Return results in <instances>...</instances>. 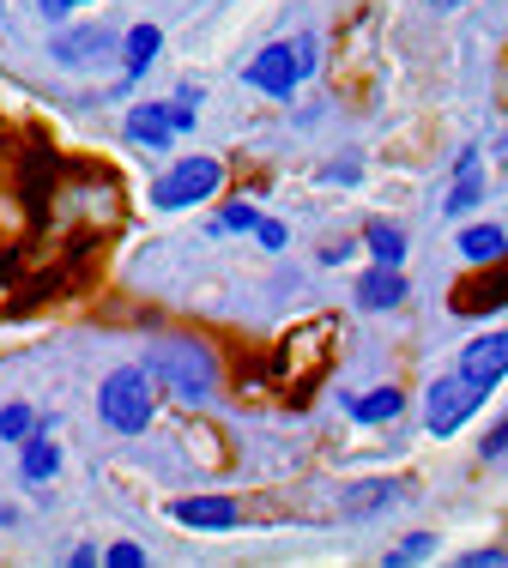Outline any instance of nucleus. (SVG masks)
Returning <instances> with one entry per match:
<instances>
[{
  "instance_id": "nucleus-1",
  "label": "nucleus",
  "mask_w": 508,
  "mask_h": 568,
  "mask_svg": "<svg viewBox=\"0 0 508 568\" xmlns=\"http://www.w3.org/2000/svg\"><path fill=\"white\" fill-rule=\"evenodd\" d=\"M145 375L182 399H212V387H219V363L200 339H158L145 351Z\"/></svg>"
},
{
  "instance_id": "nucleus-2",
  "label": "nucleus",
  "mask_w": 508,
  "mask_h": 568,
  "mask_svg": "<svg viewBox=\"0 0 508 568\" xmlns=\"http://www.w3.org/2000/svg\"><path fill=\"white\" fill-rule=\"evenodd\" d=\"M98 412H103L110 429L140 436V429L152 424V375L145 369H115L110 382H103V394H98Z\"/></svg>"
},
{
  "instance_id": "nucleus-3",
  "label": "nucleus",
  "mask_w": 508,
  "mask_h": 568,
  "mask_svg": "<svg viewBox=\"0 0 508 568\" xmlns=\"http://www.w3.org/2000/svg\"><path fill=\"white\" fill-rule=\"evenodd\" d=\"M219 182H224V170L212 164V158H182V164L152 187V200H158L164 212H182V206H194V200H206Z\"/></svg>"
},
{
  "instance_id": "nucleus-4",
  "label": "nucleus",
  "mask_w": 508,
  "mask_h": 568,
  "mask_svg": "<svg viewBox=\"0 0 508 568\" xmlns=\"http://www.w3.org/2000/svg\"><path fill=\"white\" fill-rule=\"evenodd\" d=\"M478 405H485V387H478V382H466V375L436 382L430 387V412H424V417H430V436H454V429H460Z\"/></svg>"
},
{
  "instance_id": "nucleus-5",
  "label": "nucleus",
  "mask_w": 508,
  "mask_h": 568,
  "mask_svg": "<svg viewBox=\"0 0 508 568\" xmlns=\"http://www.w3.org/2000/svg\"><path fill=\"white\" fill-rule=\"evenodd\" d=\"M248 85L254 91H273V98H291V85L303 79V61H297V49L291 43H273V49H261V55L248 61Z\"/></svg>"
},
{
  "instance_id": "nucleus-6",
  "label": "nucleus",
  "mask_w": 508,
  "mask_h": 568,
  "mask_svg": "<svg viewBox=\"0 0 508 568\" xmlns=\"http://www.w3.org/2000/svg\"><path fill=\"white\" fill-rule=\"evenodd\" d=\"M460 375H466V382H478V387H497L502 375H508V333H490V339H478L473 351H466Z\"/></svg>"
},
{
  "instance_id": "nucleus-7",
  "label": "nucleus",
  "mask_w": 508,
  "mask_h": 568,
  "mask_svg": "<svg viewBox=\"0 0 508 568\" xmlns=\"http://www.w3.org/2000/svg\"><path fill=\"white\" fill-rule=\"evenodd\" d=\"M49 55H55L61 67H85V61L110 55V37L103 31H61L55 43H49Z\"/></svg>"
},
{
  "instance_id": "nucleus-8",
  "label": "nucleus",
  "mask_w": 508,
  "mask_h": 568,
  "mask_svg": "<svg viewBox=\"0 0 508 568\" xmlns=\"http://www.w3.org/2000/svg\"><path fill=\"white\" fill-rule=\"evenodd\" d=\"M170 133H176V128H170V110H164V103H145V110L128 115V140H140L145 152H164Z\"/></svg>"
},
{
  "instance_id": "nucleus-9",
  "label": "nucleus",
  "mask_w": 508,
  "mask_h": 568,
  "mask_svg": "<svg viewBox=\"0 0 508 568\" xmlns=\"http://www.w3.org/2000/svg\"><path fill=\"white\" fill-rule=\"evenodd\" d=\"M399 296H406V278H399V266H376V273L357 278V303H364V308H394Z\"/></svg>"
},
{
  "instance_id": "nucleus-10",
  "label": "nucleus",
  "mask_w": 508,
  "mask_h": 568,
  "mask_svg": "<svg viewBox=\"0 0 508 568\" xmlns=\"http://www.w3.org/2000/svg\"><path fill=\"white\" fill-rule=\"evenodd\" d=\"M497 303H508V273L473 278V284H460V291H454V315H478V308H497Z\"/></svg>"
},
{
  "instance_id": "nucleus-11",
  "label": "nucleus",
  "mask_w": 508,
  "mask_h": 568,
  "mask_svg": "<svg viewBox=\"0 0 508 568\" xmlns=\"http://www.w3.org/2000/svg\"><path fill=\"white\" fill-rule=\"evenodd\" d=\"M182 526H236V503L231 496H194V503H176Z\"/></svg>"
},
{
  "instance_id": "nucleus-12",
  "label": "nucleus",
  "mask_w": 508,
  "mask_h": 568,
  "mask_svg": "<svg viewBox=\"0 0 508 568\" xmlns=\"http://www.w3.org/2000/svg\"><path fill=\"white\" fill-rule=\"evenodd\" d=\"M460 254H466L473 266H485V261H502V254H508V236H502L497 224H478V230H466V236H460Z\"/></svg>"
},
{
  "instance_id": "nucleus-13",
  "label": "nucleus",
  "mask_w": 508,
  "mask_h": 568,
  "mask_svg": "<svg viewBox=\"0 0 508 568\" xmlns=\"http://www.w3.org/2000/svg\"><path fill=\"white\" fill-rule=\"evenodd\" d=\"M399 405H406V394H394V387H376V394L352 399V417H357V424H394Z\"/></svg>"
},
{
  "instance_id": "nucleus-14",
  "label": "nucleus",
  "mask_w": 508,
  "mask_h": 568,
  "mask_svg": "<svg viewBox=\"0 0 508 568\" xmlns=\"http://www.w3.org/2000/svg\"><path fill=\"white\" fill-rule=\"evenodd\" d=\"M19 448H24V478H55V466H61V448H55V442L24 436Z\"/></svg>"
},
{
  "instance_id": "nucleus-15",
  "label": "nucleus",
  "mask_w": 508,
  "mask_h": 568,
  "mask_svg": "<svg viewBox=\"0 0 508 568\" xmlns=\"http://www.w3.org/2000/svg\"><path fill=\"white\" fill-rule=\"evenodd\" d=\"M158 43H164L158 24H133V31H128V73H145V67L158 61Z\"/></svg>"
},
{
  "instance_id": "nucleus-16",
  "label": "nucleus",
  "mask_w": 508,
  "mask_h": 568,
  "mask_svg": "<svg viewBox=\"0 0 508 568\" xmlns=\"http://www.w3.org/2000/svg\"><path fill=\"white\" fill-rule=\"evenodd\" d=\"M364 242H369V254H376L382 266H399V261H406V236H399L394 224H369Z\"/></svg>"
},
{
  "instance_id": "nucleus-17",
  "label": "nucleus",
  "mask_w": 508,
  "mask_h": 568,
  "mask_svg": "<svg viewBox=\"0 0 508 568\" xmlns=\"http://www.w3.org/2000/svg\"><path fill=\"white\" fill-rule=\"evenodd\" d=\"M31 429H37L31 405H7V412H0V442H24Z\"/></svg>"
},
{
  "instance_id": "nucleus-18",
  "label": "nucleus",
  "mask_w": 508,
  "mask_h": 568,
  "mask_svg": "<svg viewBox=\"0 0 508 568\" xmlns=\"http://www.w3.org/2000/svg\"><path fill=\"white\" fill-rule=\"evenodd\" d=\"M394 490H399V484H357V490L345 496V508H352V514H364V508L387 503V496H394Z\"/></svg>"
},
{
  "instance_id": "nucleus-19",
  "label": "nucleus",
  "mask_w": 508,
  "mask_h": 568,
  "mask_svg": "<svg viewBox=\"0 0 508 568\" xmlns=\"http://www.w3.org/2000/svg\"><path fill=\"white\" fill-rule=\"evenodd\" d=\"M430 550H436V538H430V532H412L406 545H399L394 557H387V568H399V562H418V557H430Z\"/></svg>"
},
{
  "instance_id": "nucleus-20",
  "label": "nucleus",
  "mask_w": 508,
  "mask_h": 568,
  "mask_svg": "<svg viewBox=\"0 0 508 568\" xmlns=\"http://www.w3.org/2000/svg\"><path fill=\"white\" fill-rule=\"evenodd\" d=\"M473 206H478V182H473V170H460V182H454L448 212H473Z\"/></svg>"
},
{
  "instance_id": "nucleus-21",
  "label": "nucleus",
  "mask_w": 508,
  "mask_h": 568,
  "mask_svg": "<svg viewBox=\"0 0 508 568\" xmlns=\"http://www.w3.org/2000/svg\"><path fill=\"white\" fill-rule=\"evenodd\" d=\"M254 224H261V219H254L248 206H231V212L219 219V230H254Z\"/></svg>"
},
{
  "instance_id": "nucleus-22",
  "label": "nucleus",
  "mask_w": 508,
  "mask_h": 568,
  "mask_svg": "<svg viewBox=\"0 0 508 568\" xmlns=\"http://www.w3.org/2000/svg\"><path fill=\"white\" fill-rule=\"evenodd\" d=\"M460 562H466V568H497V562H508V557H502V550H466Z\"/></svg>"
},
{
  "instance_id": "nucleus-23",
  "label": "nucleus",
  "mask_w": 508,
  "mask_h": 568,
  "mask_svg": "<svg viewBox=\"0 0 508 568\" xmlns=\"http://www.w3.org/2000/svg\"><path fill=\"white\" fill-rule=\"evenodd\" d=\"M254 236H261L266 248H285V224H266V219H261V224H254Z\"/></svg>"
},
{
  "instance_id": "nucleus-24",
  "label": "nucleus",
  "mask_w": 508,
  "mask_h": 568,
  "mask_svg": "<svg viewBox=\"0 0 508 568\" xmlns=\"http://www.w3.org/2000/svg\"><path fill=\"white\" fill-rule=\"evenodd\" d=\"M485 454H490V459H497V454H508V417H502V424H497V429H490V442H485Z\"/></svg>"
},
{
  "instance_id": "nucleus-25",
  "label": "nucleus",
  "mask_w": 508,
  "mask_h": 568,
  "mask_svg": "<svg viewBox=\"0 0 508 568\" xmlns=\"http://www.w3.org/2000/svg\"><path fill=\"white\" fill-rule=\"evenodd\" d=\"M110 562H115V568H140L145 557H140V550H133V545H115V550H110Z\"/></svg>"
},
{
  "instance_id": "nucleus-26",
  "label": "nucleus",
  "mask_w": 508,
  "mask_h": 568,
  "mask_svg": "<svg viewBox=\"0 0 508 568\" xmlns=\"http://www.w3.org/2000/svg\"><path fill=\"white\" fill-rule=\"evenodd\" d=\"M37 7L49 12V19H61V12H73V7H85V0H37Z\"/></svg>"
},
{
  "instance_id": "nucleus-27",
  "label": "nucleus",
  "mask_w": 508,
  "mask_h": 568,
  "mask_svg": "<svg viewBox=\"0 0 508 568\" xmlns=\"http://www.w3.org/2000/svg\"><path fill=\"white\" fill-rule=\"evenodd\" d=\"M430 7H443V12H448V7H466V0H430Z\"/></svg>"
},
{
  "instance_id": "nucleus-28",
  "label": "nucleus",
  "mask_w": 508,
  "mask_h": 568,
  "mask_svg": "<svg viewBox=\"0 0 508 568\" xmlns=\"http://www.w3.org/2000/svg\"><path fill=\"white\" fill-rule=\"evenodd\" d=\"M497 158H502V170H508V140H502V145H497Z\"/></svg>"
}]
</instances>
